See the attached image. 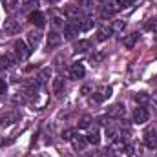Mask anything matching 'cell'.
Wrapping results in <instances>:
<instances>
[{
	"label": "cell",
	"instance_id": "obj_1",
	"mask_svg": "<svg viewBox=\"0 0 157 157\" xmlns=\"http://www.w3.org/2000/svg\"><path fill=\"white\" fill-rule=\"evenodd\" d=\"M13 51H15L17 60H20V62L28 60L29 55H31V48H29L24 40H15V44H13Z\"/></svg>",
	"mask_w": 157,
	"mask_h": 157
},
{
	"label": "cell",
	"instance_id": "obj_2",
	"mask_svg": "<svg viewBox=\"0 0 157 157\" xmlns=\"http://www.w3.org/2000/svg\"><path fill=\"white\" fill-rule=\"evenodd\" d=\"M112 86H101V88H97V91L93 93V101L95 102H102V101H106L108 97H112Z\"/></svg>",
	"mask_w": 157,
	"mask_h": 157
},
{
	"label": "cell",
	"instance_id": "obj_3",
	"mask_svg": "<svg viewBox=\"0 0 157 157\" xmlns=\"http://www.w3.org/2000/svg\"><path fill=\"white\" fill-rule=\"evenodd\" d=\"M4 31H6L7 35H17V33L20 31V22H18L17 18H7V20L4 22Z\"/></svg>",
	"mask_w": 157,
	"mask_h": 157
},
{
	"label": "cell",
	"instance_id": "obj_4",
	"mask_svg": "<svg viewBox=\"0 0 157 157\" xmlns=\"http://www.w3.org/2000/svg\"><path fill=\"white\" fill-rule=\"evenodd\" d=\"M148 117H150V113H148V110H146L144 106L135 108V112H133V122L144 124V122H148Z\"/></svg>",
	"mask_w": 157,
	"mask_h": 157
},
{
	"label": "cell",
	"instance_id": "obj_5",
	"mask_svg": "<svg viewBox=\"0 0 157 157\" xmlns=\"http://www.w3.org/2000/svg\"><path fill=\"white\" fill-rule=\"evenodd\" d=\"M28 20H29L31 24H35L37 28H44V26H46V17H44V13H40V11H33V13H29Z\"/></svg>",
	"mask_w": 157,
	"mask_h": 157
},
{
	"label": "cell",
	"instance_id": "obj_6",
	"mask_svg": "<svg viewBox=\"0 0 157 157\" xmlns=\"http://www.w3.org/2000/svg\"><path fill=\"white\" fill-rule=\"evenodd\" d=\"M144 143H146V146L155 148L157 146V128H152V130L144 132Z\"/></svg>",
	"mask_w": 157,
	"mask_h": 157
},
{
	"label": "cell",
	"instance_id": "obj_7",
	"mask_svg": "<svg viewBox=\"0 0 157 157\" xmlns=\"http://www.w3.org/2000/svg\"><path fill=\"white\" fill-rule=\"evenodd\" d=\"M60 42H62V37H60L57 31H51V33L48 35V44H46V48H48V49H55V48L60 46Z\"/></svg>",
	"mask_w": 157,
	"mask_h": 157
},
{
	"label": "cell",
	"instance_id": "obj_8",
	"mask_svg": "<svg viewBox=\"0 0 157 157\" xmlns=\"http://www.w3.org/2000/svg\"><path fill=\"white\" fill-rule=\"evenodd\" d=\"M48 102H49V95H46V93H37V95H35V101H33V110H42V108H46Z\"/></svg>",
	"mask_w": 157,
	"mask_h": 157
},
{
	"label": "cell",
	"instance_id": "obj_9",
	"mask_svg": "<svg viewBox=\"0 0 157 157\" xmlns=\"http://www.w3.org/2000/svg\"><path fill=\"white\" fill-rule=\"evenodd\" d=\"M124 106L121 104V102H117V104H113V106H110L108 108V117H112V119H119V117H122L124 115Z\"/></svg>",
	"mask_w": 157,
	"mask_h": 157
},
{
	"label": "cell",
	"instance_id": "obj_10",
	"mask_svg": "<svg viewBox=\"0 0 157 157\" xmlns=\"http://www.w3.org/2000/svg\"><path fill=\"white\" fill-rule=\"evenodd\" d=\"M17 64V57L11 53H6L0 57V68H13Z\"/></svg>",
	"mask_w": 157,
	"mask_h": 157
},
{
	"label": "cell",
	"instance_id": "obj_11",
	"mask_svg": "<svg viewBox=\"0 0 157 157\" xmlns=\"http://www.w3.org/2000/svg\"><path fill=\"white\" fill-rule=\"evenodd\" d=\"M78 31H80V29H78L77 24H66V26H64V37L68 40H73L78 35Z\"/></svg>",
	"mask_w": 157,
	"mask_h": 157
},
{
	"label": "cell",
	"instance_id": "obj_12",
	"mask_svg": "<svg viewBox=\"0 0 157 157\" xmlns=\"http://www.w3.org/2000/svg\"><path fill=\"white\" fill-rule=\"evenodd\" d=\"M86 75V70H84V66L82 64H73L71 68H70V77L71 78H82Z\"/></svg>",
	"mask_w": 157,
	"mask_h": 157
},
{
	"label": "cell",
	"instance_id": "obj_13",
	"mask_svg": "<svg viewBox=\"0 0 157 157\" xmlns=\"http://www.w3.org/2000/svg\"><path fill=\"white\" fill-rule=\"evenodd\" d=\"M40 40H42V33H40V31H29V33H28L29 48H39Z\"/></svg>",
	"mask_w": 157,
	"mask_h": 157
},
{
	"label": "cell",
	"instance_id": "obj_14",
	"mask_svg": "<svg viewBox=\"0 0 157 157\" xmlns=\"http://www.w3.org/2000/svg\"><path fill=\"white\" fill-rule=\"evenodd\" d=\"M78 15H80V9H78L77 6L70 4V6H66V7H64V17H68V18L75 20V18H78Z\"/></svg>",
	"mask_w": 157,
	"mask_h": 157
},
{
	"label": "cell",
	"instance_id": "obj_15",
	"mask_svg": "<svg viewBox=\"0 0 157 157\" xmlns=\"http://www.w3.org/2000/svg\"><path fill=\"white\" fill-rule=\"evenodd\" d=\"M137 40H139V33H130V35H126V37L122 39V46L128 48V49H132V48L137 44Z\"/></svg>",
	"mask_w": 157,
	"mask_h": 157
},
{
	"label": "cell",
	"instance_id": "obj_16",
	"mask_svg": "<svg viewBox=\"0 0 157 157\" xmlns=\"http://www.w3.org/2000/svg\"><path fill=\"white\" fill-rule=\"evenodd\" d=\"M71 144H73V148H75V150L82 152V150L86 148V144H88V139L78 135V137H73V139H71Z\"/></svg>",
	"mask_w": 157,
	"mask_h": 157
},
{
	"label": "cell",
	"instance_id": "obj_17",
	"mask_svg": "<svg viewBox=\"0 0 157 157\" xmlns=\"http://www.w3.org/2000/svg\"><path fill=\"white\" fill-rule=\"evenodd\" d=\"M113 31H112V28H99V31H97V40L99 42H104V40H108L110 39V35H112Z\"/></svg>",
	"mask_w": 157,
	"mask_h": 157
},
{
	"label": "cell",
	"instance_id": "obj_18",
	"mask_svg": "<svg viewBox=\"0 0 157 157\" xmlns=\"http://www.w3.org/2000/svg\"><path fill=\"white\" fill-rule=\"evenodd\" d=\"M18 117H20V115H18L17 112H7V113L2 115L0 121H2V124H13L15 121H18Z\"/></svg>",
	"mask_w": 157,
	"mask_h": 157
},
{
	"label": "cell",
	"instance_id": "obj_19",
	"mask_svg": "<svg viewBox=\"0 0 157 157\" xmlns=\"http://www.w3.org/2000/svg\"><path fill=\"white\" fill-rule=\"evenodd\" d=\"M88 49H91V42L90 40H78L77 44H75V51L77 53H84Z\"/></svg>",
	"mask_w": 157,
	"mask_h": 157
},
{
	"label": "cell",
	"instance_id": "obj_20",
	"mask_svg": "<svg viewBox=\"0 0 157 157\" xmlns=\"http://www.w3.org/2000/svg\"><path fill=\"white\" fill-rule=\"evenodd\" d=\"M106 137H108V141L110 143H113V141H119V137H121V132H119L117 128H106Z\"/></svg>",
	"mask_w": 157,
	"mask_h": 157
},
{
	"label": "cell",
	"instance_id": "obj_21",
	"mask_svg": "<svg viewBox=\"0 0 157 157\" xmlns=\"http://www.w3.org/2000/svg\"><path fill=\"white\" fill-rule=\"evenodd\" d=\"M62 88H64V78H62V77H55V78H53V84H51L53 93H60V91H62Z\"/></svg>",
	"mask_w": 157,
	"mask_h": 157
},
{
	"label": "cell",
	"instance_id": "obj_22",
	"mask_svg": "<svg viewBox=\"0 0 157 157\" xmlns=\"http://www.w3.org/2000/svg\"><path fill=\"white\" fill-rule=\"evenodd\" d=\"M93 24H95V20H91V18H84V20H78V29L80 31H88V29H91L93 28Z\"/></svg>",
	"mask_w": 157,
	"mask_h": 157
},
{
	"label": "cell",
	"instance_id": "obj_23",
	"mask_svg": "<svg viewBox=\"0 0 157 157\" xmlns=\"http://www.w3.org/2000/svg\"><path fill=\"white\" fill-rule=\"evenodd\" d=\"M88 143H91V144H99L101 143V137H99V132H97V128H93L90 133H88Z\"/></svg>",
	"mask_w": 157,
	"mask_h": 157
},
{
	"label": "cell",
	"instance_id": "obj_24",
	"mask_svg": "<svg viewBox=\"0 0 157 157\" xmlns=\"http://www.w3.org/2000/svg\"><path fill=\"white\" fill-rule=\"evenodd\" d=\"M49 77H51V70H49V68H44V70L39 73L37 80H39L40 84H44V82H48V80H49Z\"/></svg>",
	"mask_w": 157,
	"mask_h": 157
},
{
	"label": "cell",
	"instance_id": "obj_25",
	"mask_svg": "<svg viewBox=\"0 0 157 157\" xmlns=\"http://www.w3.org/2000/svg\"><path fill=\"white\" fill-rule=\"evenodd\" d=\"M150 101H152V97H150L148 93H144V91H141V93L135 95V102H139V104H143V106H144L146 102H150Z\"/></svg>",
	"mask_w": 157,
	"mask_h": 157
},
{
	"label": "cell",
	"instance_id": "obj_26",
	"mask_svg": "<svg viewBox=\"0 0 157 157\" xmlns=\"http://www.w3.org/2000/svg\"><path fill=\"white\" fill-rule=\"evenodd\" d=\"M124 152H126L128 157H137L139 155V148H137L135 144H126V146H124Z\"/></svg>",
	"mask_w": 157,
	"mask_h": 157
},
{
	"label": "cell",
	"instance_id": "obj_27",
	"mask_svg": "<svg viewBox=\"0 0 157 157\" xmlns=\"http://www.w3.org/2000/svg\"><path fill=\"white\" fill-rule=\"evenodd\" d=\"M124 28H126V22L124 20H113V24H112V31L113 33H122Z\"/></svg>",
	"mask_w": 157,
	"mask_h": 157
},
{
	"label": "cell",
	"instance_id": "obj_28",
	"mask_svg": "<svg viewBox=\"0 0 157 157\" xmlns=\"http://www.w3.org/2000/svg\"><path fill=\"white\" fill-rule=\"evenodd\" d=\"M75 135H77V130H75V128H66V130L62 132V139H66V141H71Z\"/></svg>",
	"mask_w": 157,
	"mask_h": 157
},
{
	"label": "cell",
	"instance_id": "obj_29",
	"mask_svg": "<svg viewBox=\"0 0 157 157\" xmlns=\"http://www.w3.org/2000/svg\"><path fill=\"white\" fill-rule=\"evenodd\" d=\"M37 6H39V0H22L24 9H31V7H37Z\"/></svg>",
	"mask_w": 157,
	"mask_h": 157
},
{
	"label": "cell",
	"instance_id": "obj_30",
	"mask_svg": "<svg viewBox=\"0 0 157 157\" xmlns=\"http://www.w3.org/2000/svg\"><path fill=\"white\" fill-rule=\"evenodd\" d=\"M18 2H20V0H4V4H6V9H7V11H13V9L18 6Z\"/></svg>",
	"mask_w": 157,
	"mask_h": 157
},
{
	"label": "cell",
	"instance_id": "obj_31",
	"mask_svg": "<svg viewBox=\"0 0 157 157\" xmlns=\"http://www.w3.org/2000/svg\"><path fill=\"white\" fill-rule=\"evenodd\" d=\"M90 122H91V119L84 115V117L78 121V128H88V126H90Z\"/></svg>",
	"mask_w": 157,
	"mask_h": 157
},
{
	"label": "cell",
	"instance_id": "obj_32",
	"mask_svg": "<svg viewBox=\"0 0 157 157\" xmlns=\"http://www.w3.org/2000/svg\"><path fill=\"white\" fill-rule=\"evenodd\" d=\"M102 59H104V53H101V51L95 53V55H91V62H101Z\"/></svg>",
	"mask_w": 157,
	"mask_h": 157
},
{
	"label": "cell",
	"instance_id": "obj_33",
	"mask_svg": "<svg viewBox=\"0 0 157 157\" xmlns=\"http://www.w3.org/2000/svg\"><path fill=\"white\" fill-rule=\"evenodd\" d=\"M6 91H7V82L0 77V95H4Z\"/></svg>",
	"mask_w": 157,
	"mask_h": 157
},
{
	"label": "cell",
	"instance_id": "obj_34",
	"mask_svg": "<svg viewBox=\"0 0 157 157\" xmlns=\"http://www.w3.org/2000/svg\"><path fill=\"white\" fill-rule=\"evenodd\" d=\"M53 22H55V26H62V24H64L60 15H53Z\"/></svg>",
	"mask_w": 157,
	"mask_h": 157
},
{
	"label": "cell",
	"instance_id": "obj_35",
	"mask_svg": "<svg viewBox=\"0 0 157 157\" xmlns=\"http://www.w3.org/2000/svg\"><path fill=\"white\" fill-rule=\"evenodd\" d=\"M80 4H82L84 9H90V7H91V2H90V0H80Z\"/></svg>",
	"mask_w": 157,
	"mask_h": 157
},
{
	"label": "cell",
	"instance_id": "obj_36",
	"mask_svg": "<svg viewBox=\"0 0 157 157\" xmlns=\"http://www.w3.org/2000/svg\"><path fill=\"white\" fill-rule=\"evenodd\" d=\"M60 155H62V157H75L73 154H70V152H66V150H64V152H60Z\"/></svg>",
	"mask_w": 157,
	"mask_h": 157
},
{
	"label": "cell",
	"instance_id": "obj_37",
	"mask_svg": "<svg viewBox=\"0 0 157 157\" xmlns=\"http://www.w3.org/2000/svg\"><path fill=\"white\" fill-rule=\"evenodd\" d=\"M106 121H108V117H101V119H99V124H108Z\"/></svg>",
	"mask_w": 157,
	"mask_h": 157
},
{
	"label": "cell",
	"instance_id": "obj_38",
	"mask_svg": "<svg viewBox=\"0 0 157 157\" xmlns=\"http://www.w3.org/2000/svg\"><path fill=\"white\" fill-rule=\"evenodd\" d=\"M88 91H90V88H88V86H84V88H82V95H88Z\"/></svg>",
	"mask_w": 157,
	"mask_h": 157
},
{
	"label": "cell",
	"instance_id": "obj_39",
	"mask_svg": "<svg viewBox=\"0 0 157 157\" xmlns=\"http://www.w3.org/2000/svg\"><path fill=\"white\" fill-rule=\"evenodd\" d=\"M152 101H154V102H155V104H157V91H155V93H154V95H152Z\"/></svg>",
	"mask_w": 157,
	"mask_h": 157
},
{
	"label": "cell",
	"instance_id": "obj_40",
	"mask_svg": "<svg viewBox=\"0 0 157 157\" xmlns=\"http://www.w3.org/2000/svg\"><path fill=\"white\" fill-rule=\"evenodd\" d=\"M122 4H132V2H135V0H121Z\"/></svg>",
	"mask_w": 157,
	"mask_h": 157
},
{
	"label": "cell",
	"instance_id": "obj_41",
	"mask_svg": "<svg viewBox=\"0 0 157 157\" xmlns=\"http://www.w3.org/2000/svg\"><path fill=\"white\" fill-rule=\"evenodd\" d=\"M48 2H49V4H57L59 0H48Z\"/></svg>",
	"mask_w": 157,
	"mask_h": 157
},
{
	"label": "cell",
	"instance_id": "obj_42",
	"mask_svg": "<svg viewBox=\"0 0 157 157\" xmlns=\"http://www.w3.org/2000/svg\"><path fill=\"white\" fill-rule=\"evenodd\" d=\"M0 126H2V121H0Z\"/></svg>",
	"mask_w": 157,
	"mask_h": 157
},
{
	"label": "cell",
	"instance_id": "obj_43",
	"mask_svg": "<svg viewBox=\"0 0 157 157\" xmlns=\"http://www.w3.org/2000/svg\"><path fill=\"white\" fill-rule=\"evenodd\" d=\"M155 33H157V28H155Z\"/></svg>",
	"mask_w": 157,
	"mask_h": 157
},
{
	"label": "cell",
	"instance_id": "obj_44",
	"mask_svg": "<svg viewBox=\"0 0 157 157\" xmlns=\"http://www.w3.org/2000/svg\"><path fill=\"white\" fill-rule=\"evenodd\" d=\"M101 2H104V0H101Z\"/></svg>",
	"mask_w": 157,
	"mask_h": 157
}]
</instances>
